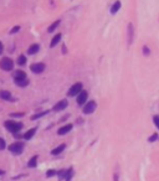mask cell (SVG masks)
I'll use <instances>...</instances> for the list:
<instances>
[{"instance_id": "d6a6232c", "label": "cell", "mask_w": 159, "mask_h": 181, "mask_svg": "<svg viewBox=\"0 0 159 181\" xmlns=\"http://www.w3.org/2000/svg\"><path fill=\"white\" fill-rule=\"evenodd\" d=\"M3 50H4V46H3L1 41H0V55H1V53H3Z\"/></svg>"}, {"instance_id": "277c9868", "label": "cell", "mask_w": 159, "mask_h": 181, "mask_svg": "<svg viewBox=\"0 0 159 181\" xmlns=\"http://www.w3.org/2000/svg\"><path fill=\"white\" fill-rule=\"evenodd\" d=\"M82 88H83L82 83H80V82H77V83L72 84V86L70 87L69 92H67V95H69V97H77V95L80 94V92L82 91Z\"/></svg>"}, {"instance_id": "484cf974", "label": "cell", "mask_w": 159, "mask_h": 181, "mask_svg": "<svg viewBox=\"0 0 159 181\" xmlns=\"http://www.w3.org/2000/svg\"><path fill=\"white\" fill-rule=\"evenodd\" d=\"M9 115H10V118H22L25 114L24 113H10Z\"/></svg>"}, {"instance_id": "836d02e7", "label": "cell", "mask_w": 159, "mask_h": 181, "mask_svg": "<svg viewBox=\"0 0 159 181\" xmlns=\"http://www.w3.org/2000/svg\"><path fill=\"white\" fill-rule=\"evenodd\" d=\"M62 52H63V53H66V52H67V49H66V46H65V45L62 46Z\"/></svg>"}, {"instance_id": "d6986e66", "label": "cell", "mask_w": 159, "mask_h": 181, "mask_svg": "<svg viewBox=\"0 0 159 181\" xmlns=\"http://www.w3.org/2000/svg\"><path fill=\"white\" fill-rule=\"evenodd\" d=\"M73 176V168L71 166V168L66 169V176H65V181H71V179H72Z\"/></svg>"}, {"instance_id": "ba28073f", "label": "cell", "mask_w": 159, "mask_h": 181, "mask_svg": "<svg viewBox=\"0 0 159 181\" xmlns=\"http://www.w3.org/2000/svg\"><path fill=\"white\" fill-rule=\"evenodd\" d=\"M133 39H134V27H133V24L129 22V24H128V26H127V41H128V45H132Z\"/></svg>"}, {"instance_id": "4dcf8cb0", "label": "cell", "mask_w": 159, "mask_h": 181, "mask_svg": "<svg viewBox=\"0 0 159 181\" xmlns=\"http://www.w3.org/2000/svg\"><path fill=\"white\" fill-rule=\"evenodd\" d=\"M20 30V26H14L11 30H10V35H14V34H16Z\"/></svg>"}, {"instance_id": "7a4b0ae2", "label": "cell", "mask_w": 159, "mask_h": 181, "mask_svg": "<svg viewBox=\"0 0 159 181\" xmlns=\"http://www.w3.org/2000/svg\"><path fill=\"white\" fill-rule=\"evenodd\" d=\"M8 149L11 154L20 155V154H22L24 149H25V144H24V142H15V143H13V144H10Z\"/></svg>"}, {"instance_id": "30bf717a", "label": "cell", "mask_w": 159, "mask_h": 181, "mask_svg": "<svg viewBox=\"0 0 159 181\" xmlns=\"http://www.w3.org/2000/svg\"><path fill=\"white\" fill-rule=\"evenodd\" d=\"M25 80H28V76H26V73L24 72V71L18 70V71H15V72H14V81H15V83H19V82L25 81Z\"/></svg>"}, {"instance_id": "83f0119b", "label": "cell", "mask_w": 159, "mask_h": 181, "mask_svg": "<svg viewBox=\"0 0 159 181\" xmlns=\"http://www.w3.org/2000/svg\"><path fill=\"white\" fill-rule=\"evenodd\" d=\"M149 53H150L149 47H148L147 45H144V46H143V55H144V56H148Z\"/></svg>"}, {"instance_id": "9c48e42d", "label": "cell", "mask_w": 159, "mask_h": 181, "mask_svg": "<svg viewBox=\"0 0 159 181\" xmlns=\"http://www.w3.org/2000/svg\"><path fill=\"white\" fill-rule=\"evenodd\" d=\"M67 105H69V102H67V99H61L60 102H57V103L53 105L52 111L53 112H61V111H63V109H66Z\"/></svg>"}, {"instance_id": "e0dca14e", "label": "cell", "mask_w": 159, "mask_h": 181, "mask_svg": "<svg viewBox=\"0 0 159 181\" xmlns=\"http://www.w3.org/2000/svg\"><path fill=\"white\" fill-rule=\"evenodd\" d=\"M39 50H40V45H39V43H32V45L28 49V53L29 55H35V53L39 52Z\"/></svg>"}, {"instance_id": "603a6c76", "label": "cell", "mask_w": 159, "mask_h": 181, "mask_svg": "<svg viewBox=\"0 0 159 181\" xmlns=\"http://www.w3.org/2000/svg\"><path fill=\"white\" fill-rule=\"evenodd\" d=\"M18 65L19 66H24V65H26V57H25V55H20V56L18 57Z\"/></svg>"}, {"instance_id": "4fadbf2b", "label": "cell", "mask_w": 159, "mask_h": 181, "mask_svg": "<svg viewBox=\"0 0 159 181\" xmlns=\"http://www.w3.org/2000/svg\"><path fill=\"white\" fill-rule=\"evenodd\" d=\"M36 129H38V128H31V129H29L28 132H25V134L22 135V138L25 139V140H30V139H32L34 135L36 134Z\"/></svg>"}, {"instance_id": "d4e9b609", "label": "cell", "mask_w": 159, "mask_h": 181, "mask_svg": "<svg viewBox=\"0 0 159 181\" xmlns=\"http://www.w3.org/2000/svg\"><path fill=\"white\" fill-rule=\"evenodd\" d=\"M158 139H159V134H158V133H153V134L148 138V142H149V143H154L155 140H158Z\"/></svg>"}, {"instance_id": "4316f807", "label": "cell", "mask_w": 159, "mask_h": 181, "mask_svg": "<svg viewBox=\"0 0 159 181\" xmlns=\"http://www.w3.org/2000/svg\"><path fill=\"white\" fill-rule=\"evenodd\" d=\"M6 148V143H5V139H3L0 136V150H5Z\"/></svg>"}, {"instance_id": "3957f363", "label": "cell", "mask_w": 159, "mask_h": 181, "mask_svg": "<svg viewBox=\"0 0 159 181\" xmlns=\"http://www.w3.org/2000/svg\"><path fill=\"white\" fill-rule=\"evenodd\" d=\"M0 68L3 71L9 72V71H11L14 68V61L10 59V57H4V59L0 60Z\"/></svg>"}, {"instance_id": "7c38bea8", "label": "cell", "mask_w": 159, "mask_h": 181, "mask_svg": "<svg viewBox=\"0 0 159 181\" xmlns=\"http://www.w3.org/2000/svg\"><path fill=\"white\" fill-rule=\"evenodd\" d=\"M72 128H73V124H71V123H69V124H66V125H62V127L57 130V134L59 135H66L67 133H70L71 130H72Z\"/></svg>"}, {"instance_id": "7402d4cb", "label": "cell", "mask_w": 159, "mask_h": 181, "mask_svg": "<svg viewBox=\"0 0 159 181\" xmlns=\"http://www.w3.org/2000/svg\"><path fill=\"white\" fill-rule=\"evenodd\" d=\"M66 176V169H61L60 171H57V177H59V181H63Z\"/></svg>"}, {"instance_id": "8fae6325", "label": "cell", "mask_w": 159, "mask_h": 181, "mask_svg": "<svg viewBox=\"0 0 159 181\" xmlns=\"http://www.w3.org/2000/svg\"><path fill=\"white\" fill-rule=\"evenodd\" d=\"M0 99L8 101V102H14V101H16L15 98L11 95V93H10L9 91H0Z\"/></svg>"}, {"instance_id": "5b68a950", "label": "cell", "mask_w": 159, "mask_h": 181, "mask_svg": "<svg viewBox=\"0 0 159 181\" xmlns=\"http://www.w3.org/2000/svg\"><path fill=\"white\" fill-rule=\"evenodd\" d=\"M96 109H97L96 101H90V102H87V103L83 105L82 112H83V114H92Z\"/></svg>"}, {"instance_id": "ac0fdd59", "label": "cell", "mask_w": 159, "mask_h": 181, "mask_svg": "<svg viewBox=\"0 0 159 181\" xmlns=\"http://www.w3.org/2000/svg\"><path fill=\"white\" fill-rule=\"evenodd\" d=\"M119 9H121V1H116V3H113L112 6H111L110 11H111V14H112V15H114V14H116Z\"/></svg>"}, {"instance_id": "2e32d148", "label": "cell", "mask_w": 159, "mask_h": 181, "mask_svg": "<svg viewBox=\"0 0 159 181\" xmlns=\"http://www.w3.org/2000/svg\"><path fill=\"white\" fill-rule=\"evenodd\" d=\"M38 159H39L38 155H35V156H32V158H30V160L28 161V168L35 169L36 166H38Z\"/></svg>"}, {"instance_id": "cb8c5ba5", "label": "cell", "mask_w": 159, "mask_h": 181, "mask_svg": "<svg viewBox=\"0 0 159 181\" xmlns=\"http://www.w3.org/2000/svg\"><path fill=\"white\" fill-rule=\"evenodd\" d=\"M57 175V171L55 169H50V170H47L46 171V177L47 179H50V177H53V176H56Z\"/></svg>"}, {"instance_id": "e575fe53", "label": "cell", "mask_w": 159, "mask_h": 181, "mask_svg": "<svg viewBox=\"0 0 159 181\" xmlns=\"http://www.w3.org/2000/svg\"><path fill=\"white\" fill-rule=\"evenodd\" d=\"M4 174H5V171H4V170H1V169H0V175H4Z\"/></svg>"}, {"instance_id": "f1b7e54d", "label": "cell", "mask_w": 159, "mask_h": 181, "mask_svg": "<svg viewBox=\"0 0 159 181\" xmlns=\"http://www.w3.org/2000/svg\"><path fill=\"white\" fill-rule=\"evenodd\" d=\"M153 122H154V125L157 127V129H159V115H154Z\"/></svg>"}, {"instance_id": "52a82bcc", "label": "cell", "mask_w": 159, "mask_h": 181, "mask_svg": "<svg viewBox=\"0 0 159 181\" xmlns=\"http://www.w3.org/2000/svg\"><path fill=\"white\" fill-rule=\"evenodd\" d=\"M87 99H88V93H87V91L82 90L80 92V94L77 95L76 102H77V104H79V105H84L87 103Z\"/></svg>"}, {"instance_id": "f546056e", "label": "cell", "mask_w": 159, "mask_h": 181, "mask_svg": "<svg viewBox=\"0 0 159 181\" xmlns=\"http://www.w3.org/2000/svg\"><path fill=\"white\" fill-rule=\"evenodd\" d=\"M19 87H26L29 84V80H25V81H21V82H19V83H16Z\"/></svg>"}, {"instance_id": "6da1fadb", "label": "cell", "mask_w": 159, "mask_h": 181, "mask_svg": "<svg viewBox=\"0 0 159 181\" xmlns=\"http://www.w3.org/2000/svg\"><path fill=\"white\" fill-rule=\"evenodd\" d=\"M4 127L8 132L13 133V134H18L22 129V123L15 122V120H6V122H4Z\"/></svg>"}, {"instance_id": "ffe728a7", "label": "cell", "mask_w": 159, "mask_h": 181, "mask_svg": "<svg viewBox=\"0 0 159 181\" xmlns=\"http://www.w3.org/2000/svg\"><path fill=\"white\" fill-rule=\"evenodd\" d=\"M49 113V111H45V112H40V113H36V114H34L31 115V120H36V119H40V118H42V117H45V115Z\"/></svg>"}, {"instance_id": "1f68e13d", "label": "cell", "mask_w": 159, "mask_h": 181, "mask_svg": "<svg viewBox=\"0 0 159 181\" xmlns=\"http://www.w3.org/2000/svg\"><path fill=\"white\" fill-rule=\"evenodd\" d=\"M113 181H119V174H118V171H114V174H113Z\"/></svg>"}, {"instance_id": "44dd1931", "label": "cell", "mask_w": 159, "mask_h": 181, "mask_svg": "<svg viewBox=\"0 0 159 181\" xmlns=\"http://www.w3.org/2000/svg\"><path fill=\"white\" fill-rule=\"evenodd\" d=\"M60 20H56V21L55 22H52L51 24V25H50L49 26V29H47V31H49V32H53V31H55V30L57 29V26H59L60 25Z\"/></svg>"}, {"instance_id": "8992f818", "label": "cell", "mask_w": 159, "mask_h": 181, "mask_svg": "<svg viewBox=\"0 0 159 181\" xmlns=\"http://www.w3.org/2000/svg\"><path fill=\"white\" fill-rule=\"evenodd\" d=\"M45 63H42V62H36V63H32L31 66H30V70H31V72L34 73H36V74H39V73H42L44 71H45Z\"/></svg>"}, {"instance_id": "9a60e30c", "label": "cell", "mask_w": 159, "mask_h": 181, "mask_svg": "<svg viewBox=\"0 0 159 181\" xmlns=\"http://www.w3.org/2000/svg\"><path fill=\"white\" fill-rule=\"evenodd\" d=\"M61 39H62V35H61V34H56V35L52 37L51 43H50V47H51V49H53V47H55L56 45H59L60 41H61Z\"/></svg>"}, {"instance_id": "5bb4252c", "label": "cell", "mask_w": 159, "mask_h": 181, "mask_svg": "<svg viewBox=\"0 0 159 181\" xmlns=\"http://www.w3.org/2000/svg\"><path fill=\"white\" fill-rule=\"evenodd\" d=\"M65 149H66V144H61V145H59V146H56V148L53 149V150H51V155H53V156L60 155Z\"/></svg>"}]
</instances>
